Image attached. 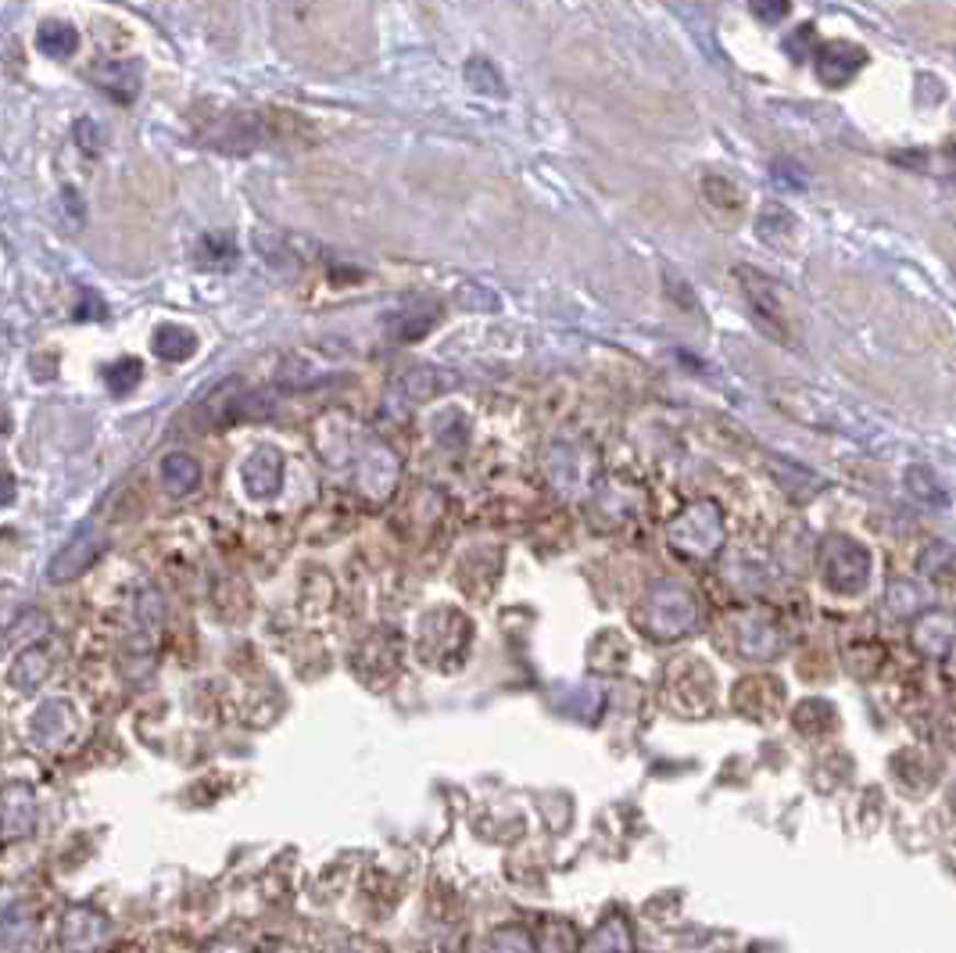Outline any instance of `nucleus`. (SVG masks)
I'll list each match as a JSON object with an SVG mask.
<instances>
[{"instance_id":"f257e3e1","label":"nucleus","mask_w":956,"mask_h":953,"mask_svg":"<svg viewBox=\"0 0 956 953\" xmlns=\"http://www.w3.org/2000/svg\"><path fill=\"white\" fill-rule=\"evenodd\" d=\"M244 484H248V492L255 498H272L280 492L283 484V459L280 452H272V448H258V452L244 462Z\"/></svg>"},{"instance_id":"f03ea898","label":"nucleus","mask_w":956,"mask_h":953,"mask_svg":"<svg viewBox=\"0 0 956 953\" xmlns=\"http://www.w3.org/2000/svg\"><path fill=\"white\" fill-rule=\"evenodd\" d=\"M98 552H101V541L93 538V535H76L72 541L65 545V549L54 556L50 560V567H47V574H50V581H68V578H76V574H83V570L98 560Z\"/></svg>"},{"instance_id":"7ed1b4c3","label":"nucleus","mask_w":956,"mask_h":953,"mask_svg":"<svg viewBox=\"0 0 956 953\" xmlns=\"http://www.w3.org/2000/svg\"><path fill=\"white\" fill-rule=\"evenodd\" d=\"M90 76L115 101H133L140 93V65L136 61H101L90 68Z\"/></svg>"},{"instance_id":"20e7f679","label":"nucleus","mask_w":956,"mask_h":953,"mask_svg":"<svg viewBox=\"0 0 956 953\" xmlns=\"http://www.w3.org/2000/svg\"><path fill=\"white\" fill-rule=\"evenodd\" d=\"M0 825H4L11 836H25L33 828V793L25 785L15 782L0 793Z\"/></svg>"},{"instance_id":"39448f33","label":"nucleus","mask_w":956,"mask_h":953,"mask_svg":"<svg viewBox=\"0 0 956 953\" xmlns=\"http://www.w3.org/2000/svg\"><path fill=\"white\" fill-rule=\"evenodd\" d=\"M161 477H166L172 495H190L194 487H201V462L187 452H172L161 462Z\"/></svg>"},{"instance_id":"423d86ee","label":"nucleus","mask_w":956,"mask_h":953,"mask_svg":"<svg viewBox=\"0 0 956 953\" xmlns=\"http://www.w3.org/2000/svg\"><path fill=\"white\" fill-rule=\"evenodd\" d=\"M237 244H234V237L229 234H204L201 237V244H198V266H204V269H234L237 266Z\"/></svg>"},{"instance_id":"0eeeda50","label":"nucleus","mask_w":956,"mask_h":953,"mask_svg":"<svg viewBox=\"0 0 956 953\" xmlns=\"http://www.w3.org/2000/svg\"><path fill=\"white\" fill-rule=\"evenodd\" d=\"M50 674V660H47V649H40V646H33V649H25L22 657L15 660V666H11V674H8V681L15 688H22V692H30V688H36L40 681H44Z\"/></svg>"},{"instance_id":"6e6552de","label":"nucleus","mask_w":956,"mask_h":953,"mask_svg":"<svg viewBox=\"0 0 956 953\" xmlns=\"http://www.w3.org/2000/svg\"><path fill=\"white\" fill-rule=\"evenodd\" d=\"M65 725H72V710H68L65 703H47V706H40V710H36L33 731H36V739L44 745L58 749L65 742V735H61Z\"/></svg>"},{"instance_id":"1a4fd4ad","label":"nucleus","mask_w":956,"mask_h":953,"mask_svg":"<svg viewBox=\"0 0 956 953\" xmlns=\"http://www.w3.org/2000/svg\"><path fill=\"white\" fill-rule=\"evenodd\" d=\"M155 351L161 359H172V362H183L198 351V337L187 330V326H176V323H166L158 326L155 334Z\"/></svg>"},{"instance_id":"9d476101","label":"nucleus","mask_w":956,"mask_h":953,"mask_svg":"<svg viewBox=\"0 0 956 953\" xmlns=\"http://www.w3.org/2000/svg\"><path fill=\"white\" fill-rule=\"evenodd\" d=\"M36 47L47 54V58H72L79 47V33L65 22H47L36 36Z\"/></svg>"},{"instance_id":"9b49d317","label":"nucleus","mask_w":956,"mask_h":953,"mask_svg":"<svg viewBox=\"0 0 956 953\" xmlns=\"http://www.w3.org/2000/svg\"><path fill=\"white\" fill-rule=\"evenodd\" d=\"M144 380V362L140 359H122L115 362L112 370H108V388H112V394H130L136 384Z\"/></svg>"},{"instance_id":"f8f14e48","label":"nucleus","mask_w":956,"mask_h":953,"mask_svg":"<svg viewBox=\"0 0 956 953\" xmlns=\"http://www.w3.org/2000/svg\"><path fill=\"white\" fill-rule=\"evenodd\" d=\"M466 76H470V83L476 90H498L502 87V79L495 76V68H491L487 61H470L466 65Z\"/></svg>"},{"instance_id":"ddd939ff","label":"nucleus","mask_w":956,"mask_h":953,"mask_svg":"<svg viewBox=\"0 0 956 953\" xmlns=\"http://www.w3.org/2000/svg\"><path fill=\"white\" fill-rule=\"evenodd\" d=\"M76 141L83 147H90V152H98V147L104 144V133H101V126L93 119H79L76 122Z\"/></svg>"},{"instance_id":"4468645a","label":"nucleus","mask_w":956,"mask_h":953,"mask_svg":"<svg viewBox=\"0 0 956 953\" xmlns=\"http://www.w3.org/2000/svg\"><path fill=\"white\" fill-rule=\"evenodd\" d=\"M104 312H108V309H104V302L98 298V291L87 288V291H83V302H79V309H76V319H101Z\"/></svg>"},{"instance_id":"2eb2a0df","label":"nucleus","mask_w":956,"mask_h":953,"mask_svg":"<svg viewBox=\"0 0 956 953\" xmlns=\"http://www.w3.org/2000/svg\"><path fill=\"white\" fill-rule=\"evenodd\" d=\"M11 498H15V481L8 473H0V506H8Z\"/></svg>"},{"instance_id":"dca6fc26","label":"nucleus","mask_w":956,"mask_h":953,"mask_svg":"<svg viewBox=\"0 0 956 953\" xmlns=\"http://www.w3.org/2000/svg\"><path fill=\"white\" fill-rule=\"evenodd\" d=\"M65 209H68V212H72V215H76V220H79V215H83V209H79V194H76V190H72V187H68V190H65Z\"/></svg>"}]
</instances>
